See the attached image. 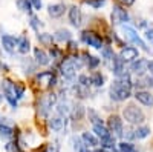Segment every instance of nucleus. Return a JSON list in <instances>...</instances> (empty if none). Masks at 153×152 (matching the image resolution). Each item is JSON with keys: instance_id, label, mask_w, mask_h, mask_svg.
I'll list each match as a JSON object with an SVG mask.
<instances>
[{"instance_id": "393cba45", "label": "nucleus", "mask_w": 153, "mask_h": 152, "mask_svg": "<svg viewBox=\"0 0 153 152\" xmlns=\"http://www.w3.org/2000/svg\"><path fill=\"white\" fill-rule=\"evenodd\" d=\"M38 40H40V43H42V45H45V46H51V45H52L54 37H52V34L42 32V34H38Z\"/></svg>"}, {"instance_id": "f8f14e48", "label": "nucleus", "mask_w": 153, "mask_h": 152, "mask_svg": "<svg viewBox=\"0 0 153 152\" xmlns=\"http://www.w3.org/2000/svg\"><path fill=\"white\" fill-rule=\"evenodd\" d=\"M120 57H121L123 61H132V60H136V58H138V49L133 48V46H126V48L121 49Z\"/></svg>"}, {"instance_id": "f257e3e1", "label": "nucleus", "mask_w": 153, "mask_h": 152, "mask_svg": "<svg viewBox=\"0 0 153 152\" xmlns=\"http://www.w3.org/2000/svg\"><path fill=\"white\" fill-rule=\"evenodd\" d=\"M83 66V63L80 58H68L63 61L61 65V75L65 77L66 80H72L75 77L76 71Z\"/></svg>"}, {"instance_id": "1a4fd4ad", "label": "nucleus", "mask_w": 153, "mask_h": 152, "mask_svg": "<svg viewBox=\"0 0 153 152\" xmlns=\"http://www.w3.org/2000/svg\"><path fill=\"white\" fill-rule=\"evenodd\" d=\"M109 132H113L117 137L123 135V120L118 115H112L109 118Z\"/></svg>"}, {"instance_id": "9b49d317", "label": "nucleus", "mask_w": 153, "mask_h": 152, "mask_svg": "<svg viewBox=\"0 0 153 152\" xmlns=\"http://www.w3.org/2000/svg\"><path fill=\"white\" fill-rule=\"evenodd\" d=\"M2 46L8 54H12L16 51V46H17V39H14L12 35H8V34L2 32Z\"/></svg>"}, {"instance_id": "e433bc0d", "label": "nucleus", "mask_w": 153, "mask_h": 152, "mask_svg": "<svg viewBox=\"0 0 153 152\" xmlns=\"http://www.w3.org/2000/svg\"><path fill=\"white\" fill-rule=\"evenodd\" d=\"M78 83H80V86L87 88L89 85H91V79H89L87 75H80V77H78Z\"/></svg>"}, {"instance_id": "423d86ee", "label": "nucleus", "mask_w": 153, "mask_h": 152, "mask_svg": "<svg viewBox=\"0 0 153 152\" xmlns=\"http://www.w3.org/2000/svg\"><path fill=\"white\" fill-rule=\"evenodd\" d=\"M110 19H112L113 25H123L124 22L129 20V14H127V11L124 8H121L120 5H113Z\"/></svg>"}, {"instance_id": "aec40b11", "label": "nucleus", "mask_w": 153, "mask_h": 152, "mask_svg": "<svg viewBox=\"0 0 153 152\" xmlns=\"http://www.w3.org/2000/svg\"><path fill=\"white\" fill-rule=\"evenodd\" d=\"M113 74L117 75V77H120V75L124 74V61L121 60L120 55H115L113 57V68H112Z\"/></svg>"}, {"instance_id": "9d476101", "label": "nucleus", "mask_w": 153, "mask_h": 152, "mask_svg": "<svg viewBox=\"0 0 153 152\" xmlns=\"http://www.w3.org/2000/svg\"><path fill=\"white\" fill-rule=\"evenodd\" d=\"M69 22L72 26L75 28H80L81 26V22H83V12L78 6H72L69 9Z\"/></svg>"}, {"instance_id": "bb28decb", "label": "nucleus", "mask_w": 153, "mask_h": 152, "mask_svg": "<svg viewBox=\"0 0 153 152\" xmlns=\"http://www.w3.org/2000/svg\"><path fill=\"white\" fill-rule=\"evenodd\" d=\"M87 115H89V120H91V123L95 126V124H103V120H101L98 117V114L94 111V109H89L87 111Z\"/></svg>"}, {"instance_id": "a19ab883", "label": "nucleus", "mask_w": 153, "mask_h": 152, "mask_svg": "<svg viewBox=\"0 0 153 152\" xmlns=\"http://www.w3.org/2000/svg\"><path fill=\"white\" fill-rule=\"evenodd\" d=\"M121 3H124L126 6H130V5H133L135 3V0H120Z\"/></svg>"}, {"instance_id": "c85d7f7f", "label": "nucleus", "mask_w": 153, "mask_h": 152, "mask_svg": "<svg viewBox=\"0 0 153 152\" xmlns=\"http://www.w3.org/2000/svg\"><path fill=\"white\" fill-rule=\"evenodd\" d=\"M118 151L120 152H135V148L130 142H121L118 143Z\"/></svg>"}, {"instance_id": "ea45409f", "label": "nucleus", "mask_w": 153, "mask_h": 152, "mask_svg": "<svg viewBox=\"0 0 153 152\" xmlns=\"http://www.w3.org/2000/svg\"><path fill=\"white\" fill-rule=\"evenodd\" d=\"M31 5L35 8V9H42V0H31Z\"/></svg>"}, {"instance_id": "2f4dec72", "label": "nucleus", "mask_w": 153, "mask_h": 152, "mask_svg": "<svg viewBox=\"0 0 153 152\" xmlns=\"http://www.w3.org/2000/svg\"><path fill=\"white\" fill-rule=\"evenodd\" d=\"M0 135H2V137H11L12 135V128L8 126V124L0 123Z\"/></svg>"}, {"instance_id": "5701e85b", "label": "nucleus", "mask_w": 153, "mask_h": 152, "mask_svg": "<svg viewBox=\"0 0 153 152\" xmlns=\"http://www.w3.org/2000/svg\"><path fill=\"white\" fill-rule=\"evenodd\" d=\"M89 79H91V85H94V86L100 88V86L104 85V77H103V74H101V72H94Z\"/></svg>"}, {"instance_id": "7ed1b4c3", "label": "nucleus", "mask_w": 153, "mask_h": 152, "mask_svg": "<svg viewBox=\"0 0 153 152\" xmlns=\"http://www.w3.org/2000/svg\"><path fill=\"white\" fill-rule=\"evenodd\" d=\"M110 97L112 100L115 101H123V100H127L130 97V89L129 88H126L118 79L115 80L110 86Z\"/></svg>"}, {"instance_id": "39448f33", "label": "nucleus", "mask_w": 153, "mask_h": 152, "mask_svg": "<svg viewBox=\"0 0 153 152\" xmlns=\"http://www.w3.org/2000/svg\"><path fill=\"white\" fill-rule=\"evenodd\" d=\"M14 86H16V83H12L11 80H3V83H2L5 98L8 100V103H9L12 108H16V106H17V101H19V100L16 98V94H14Z\"/></svg>"}, {"instance_id": "4468645a", "label": "nucleus", "mask_w": 153, "mask_h": 152, "mask_svg": "<svg viewBox=\"0 0 153 152\" xmlns=\"http://www.w3.org/2000/svg\"><path fill=\"white\" fill-rule=\"evenodd\" d=\"M65 126H66V117L55 115V117H51L49 118V128L52 129V131H61Z\"/></svg>"}, {"instance_id": "473e14b6", "label": "nucleus", "mask_w": 153, "mask_h": 152, "mask_svg": "<svg viewBox=\"0 0 153 152\" xmlns=\"http://www.w3.org/2000/svg\"><path fill=\"white\" fill-rule=\"evenodd\" d=\"M83 115H84L83 106H76V108L74 109V112H72V118H74V120H81Z\"/></svg>"}, {"instance_id": "49530a36", "label": "nucleus", "mask_w": 153, "mask_h": 152, "mask_svg": "<svg viewBox=\"0 0 153 152\" xmlns=\"http://www.w3.org/2000/svg\"><path fill=\"white\" fill-rule=\"evenodd\" d=\"M94 152H107V151H106V149H103V148H101V149H95Z\"/></svg>"}, {"instance_id": "79ce46f5", "label": "nucleus", "mask_w": 153, "mask_h": 152, "mask_svg": "<svg viewBox=\"0 0 153 152\" xmlns=\"http://www.w3.org/2000/svg\"><path fill=\"white\" fill-rule=\"evenodd\" d=\"M146 35H147V39H149V40H152V42H153V28H152V29H149Z\"/></svg>"}, {"instance_id": "6e6552de", "label": "nucleus", "mask_w": 153, "mask_h": 152, "mask_svg": "<svg viewBox=\"0 0 153 152\" xmlns=\"http://www.w3.org/2000/svg\"><path fill=\"white\" fill-rule=\"evenodd\" d=\"M55 103H57V95H55V94H48V95H45V97L40 100L38 109H40V112L43 114V115H48L49 109L52 108Z\"/></svg>"}, {"instance_id": "a211bd4d", "label": "nucleus", "mask_w": 153, "mask_h": 152, "mask_svg": "<svg viewBox=\"0 0 153 152\" xmlns=\"http://www.w3.org/2000/svg\"><path fill=\"white\" fill-rule=\"evenodd\" d=\"M81 140H83V145L86 148H95V146H98V138L92 132H83L81 134Z\"/></svg>"}, {"instance_id": "dca6fc26", "label": "nucleus", "mask_w": 153, "mask_h": 152, "mask_svg": "<svg viewBox=\"0 0 153 152\" xmlns=\"http://www.w3.org/2000/svg\"><path fill=\"white\" fill-rule=\"evenodd\" d=\"M34 58L37 61V65H40V66L49 65V55L45 52L43 49H40V48H35L34 49Z\"/></svg>"}, {"instance_id": "72a5a7b5", "label": "nucleus", "mask_w": 153, "mask_h": 152, "mask_svg": "<svg viewBox=\"0 0 153 152\" xmlns=\"http://www.w3.org/2000/svg\"><path fill=\"white\" fill-rule=\"evenodd\" d=\"M17 5L22 11H26V12H31V2H28V0H17Z\"/></svg>"}, {"instance_id": "37998d69", "label": "nucleus", "mask_w": 153, "mask_h": 152, "mask_svg": "<svg viewBox=\"0 0 153 152\" xmlns=\"http://www.w3.org/2000/svg\"><path fill=\"white\" fill-rule=\"evenodd\" d=\"M147 71H149L150 74H153V60L147 63Z\"/></svg>"}, {"instance_id": "c9c22d12", "label": "nucleus", "mask_w": 153, "mask_h": 152, "mask_svg": "<svg viewBox=\"0 0 153 152\" xmlns=\"http://www.w3.org/2000/svg\"><path fill=\"white\" fill-rule=\"evenodd\" d=\"M84 2H86L87 5L94 6V8H101V6L104 5V2H106V0H84Z\"/></svg>"}, {"instance_id": "0eeeda50", "label": "nucleus", "mask_w": 153, "mask_h": 152, "mask_svg": "<svg viewBox=\"0 0 153 152\" xmlns=\"http://www.w3.org/2000/svg\"><path fill=\"white\" fill-rule=\"evenodd\" d=\"M81 40L89 45V46H92V48H97V49H101L103 48V39H101L100 35L94 34V32H89V31H84L81 34Z\"/></svg>"}, {"instance_id": "de8ad7c7", "label": "nucleus", "mask_w": 153, "mask_h": 152, "mask_svg": "<svg viewBox=\"0 0 153 152\" xmlns=\"http://www.w3.org/2000/svg\"><path fill=\"white\" fill-rule=\"evenodd\" d=\"M0 68H5V66H3V65H2V63H0Z\"/></svg>"}, {"instance_id": "4c0bfd02", "label": "nucleus", "mask_w": 153, "mask_h": 152, "mask_svg": "<svg viewBox=\"0 0 153 152\" xmlns=\"http://www.w3.org/2000/svg\"><path fill=\"white\" fill-rule=\"evenodd\" d=\"M14 94H16V98H17V100H20V98L23 97V94H25V88H23V86L16 85V86H14Z\"/></svg>"}, {"instance_id": "a878e982", "label": "nucleus", "mask_w": 153, "mask_h": 152, "mask_svg": "<svg viewBox=\"0 0 153 152\" xmlns=\"http://www.w3.org/2000/svg\"><path fill=\"white\" fill-rule=\"evenodd\" d=\"M57 112H58V115L66 117L68 114L71 112V108H69V105L66 103V101H61V103H58V105H57Z\"/></svg>"}, {"instance_id": "7c9ffc66", "label": "nucleus", "mask_w": 153, "mask_h": 152, "mask_svg": "<svg viewBox=\"0 0 153 152\" xmlns=\"http://www.w3.org/2000/svg\"><path fill=\"white\" fill-rule=\"evenodd\" d=\"M84 57H86V60H87V66L89 68H97L98 65H100V58L98 57H92V55H87V54H84Z\"/></svg>"}, {"instance_id": "ddd939ff", "label": "nucleus", "mask_w": 153, "mask_h": 152, "mask_svg": "<svg viewBox=\"0 0 153 152\" xmlns=\"http://www.w3.org/2000/svg\"><path fill=\"white\" fill-rule=\"evenodd\" d=\"M135 98L144 106H150V108L153 106V95L147 91H136Z\"/></svg>"}, {"instance_id": "cd10ccee", "label": "nucleus", "mask_w": 153, "mask_h": 152, "mask_svg": "<svg viewBox=\"0 0 153 152\" xmlns=\"http://www.w3.org/2000/svg\"><path fill=\"white\" fill-rule=\"evenodd\" d=\"M113 146H115V138L112 135H109V137L101 140V148L103 149H113Z\"/></svg>"}, {"instance_id": "f03ea898", "label": "nucleus", "mask_w": 153, "mask_h": 152, "mask_svg": "<svg viewBox=\"0 0 153 152\" xmlns=\"http://www.w3.org/2000/svg\"><path fill=\"white\" fill-rule=\"evenodd\" d=\"M123 115L126 118V121H129L130 124H138V123H143L144 121V112L136 108L135 105H129V106H126L124 111H123Z\"/></svg>"}, {"instance_id": "6ab92c4d", "label": "nucleus", "mask_w": 153, "mask_h": 152, "mask_svg": "<svg viewBox=\"0 0 153 152\" xmlns=\"http://www.w3.org/2000/svg\"><path fill=\"white\" fill-rule=\"evenodd\" d=\"M17 49L20 54H28L29 49H31V43L28 40V37H20V39H17Z\"/></svg>"}, {"instance_id": "f704fd0d", "label": "nucleus", "mask_w": 153, "mask_h": 152, "mask_svg": "<svg viewBox=\"0 0 153 152\" xmlns=\"http://www.w3.org/2000/svg\"><path fill=\"white\" fill-rule=\"evenodd\" d=\"M29 23H31V28H32L34 31L40 29V25H42V23H40V20H38L35 16H31V22H29Z\"/></svg>"}, {"instance_id": "58836bf2", "label": "nucleus", "mask_w": 153, "mask_h": 152, "mask_svg": "<svg viewBox=\"0 0 153 152\" xmlns=\"http://www.w3.org/2000/svg\"><path fill=\"white\" fill-rule=\"evenodd\" d=\"M51 55H52L55 60H58L60 57H61V54H60V51L57 49V48H52V49H51Z\"/></svg>"}, {"instance_id": "4be33fe9", "label": "nucleus", "mask_w": 153, "mask_h": 152, "mask_svg": "<svg viewBox=\"0 0 153 152\" xmlns=\"http://www.w3.org/2000/svg\"><path fill=\"white\" fill-rule=\"evenodd\" d=\"M71 32L68 31V29H58L57 32H55V35H54V39L55 40H58V42H69L71 40Z\"/></svg>"}, {"instance_id": "2eb2a0df", "label": "nucleus", "mask_w": 153, "mask_h": 152, "mask_svg": "<svg viewBox=\"0 0 153 152\" xmlns=\"http://www.w3.org/2000/svg\"><path fill=\"white\" fill-rule=\"evenodd\" d=\"M65 11H66V6L63 5V3H54V5H49L48 6V12H49V16L52 17V19L61 17L63 14H65Z\"/></svg>"}, {"instance_id": "c03bdc74", "label": "nucleus", "mask_w": 153, "mask_h": 152, "mask_svg": "<svg viewBox=\"0 0 153 152\" xmlns=\"http://www.w3.org/2000/svg\"><path fill=\"white\" fill-rule=\"evenodd\" d=\"M78 152H92V151H89V148H86V146H81L78 149Z\"/></svg>"}, {"instance_id": "c756f323", "label": "nucleus", "mask_w": 153, "mask_h": 152, "mask_svg": "<svg viewBox=\"0 0 153 152\" xmlns=\"http://www.w3.org/2000/svg\"><path fill=\"white\" fill-rule=\"evenodd\" d=\"M101 55H103L106 60H113V57H115L112 48H109V46H103V48H101Z\"/></svg>"}, {"instance_id": "b1692460", "label": "nucleus", "mask_w": 153, "mask_h": 152, "mask_svg": "<svg viewBox=\"0 0 153 152\" xmlns=\"http://www.w3.org/2000/svg\"><path fill=\"white\" fill-rule=\"evenodd\" d=\"M150 135V128H147V126H141V128H138L133 134L135 138H138V140H143V138L149 137Z\"/></svg>"}, {"instance_id": "f3484780", "label": "nucleus", "mask_w": 153, "mask_h": 152, "mask_svg": "<svg viewBox=\"0 0 153 152\" xmlns=\"http://www.w3.org/2000/svg\"><path fill=\"white\" fill-rule=\"evenodd\" d=\"M147 60H144V58H136V61H133L132 63V71L135 72V74H138V75H143L146 71H147Z\"/></svg>"}, {"instance_id": "20e7f679", "label": "nucleus", "mask_w": 153, "mask_h": 152, "mask_svg": "<svg viewBox=\"0 0 153 152\" xmlns=\"http://www.w3.org/2000/svg\"><path fill=\"white\" fill-rule=\"evenodd\" d=\"M123 32H124V35L127 37V40H130L132 43L138 45L139 48H143L144 51H149V48L146 46V43L141 40V37L138 35V32H136L132 26H129V25H124V26H123Z\"/></svg>"}, {"instance_id": "412c9836", "label": "nucleus", "mask_w": 153, "mask_h": 152, "mask_svg": "<svg viewBox=\"0 0 153 152\" xmlns=\"http://www.w3.org/2000/svg\"><path fill=\"white\" fill-rule=\"evenodd\" d=\"M94 135L97 137V138H106V137H109V135H112L110 132H109V129L106 128L104 124H95L94 126Z\"/></svg>"}, {"instance_id": "a18cd8bd", "label": "nucleus", "mask_w": 153, "mask_h": 152, "mask_svg": "<svg viewBox=\"0 0 153 152\" xmlns=\"http://www.w3.org/2000/svg\"><path fill=\"white\" fill-rule=\"evenodd\" d=\"M45 152H55V151H54V148H51V146H49V148H48Z\"/></svg>"}]
</instances>
